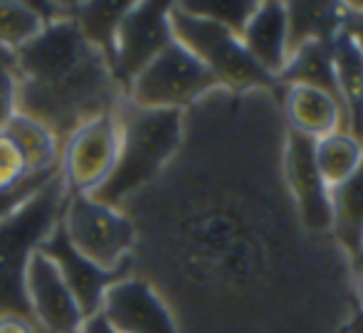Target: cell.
Here are the masks:
<instances>
[{"label": "cell", "mask_w": 363, "mask_h": 333, "mask_svg": "<svg viewBox=\"0 0 363 333\" xmlns=\"http://www.w3.org/2000/svg\"><path fill=\"white\" fill-rule=\"evenodd\" d=\"M287 10V50L289 55L309 40L331 43L344 28L349 5L344 3H284Z\"/></svg>", "instance_id": "17"}, {"label": "cell", "mask_w": 363, "mask_h": 333, "mask_svg": "<svg viewBox=\"0 0 363 333\" xmlns=\"http://www.w3.org/2000/svg\"><path fill=\"white\" fill-rule=\"evenodd\" d=\"M314 156L329 188L349 181L363 163V143L351 131H336L314 141Z\"/></svg>", "instance_id": "21"}, {"label": "cell", "mask_w": 363, "mask_h": 333, "mask_svg": "<svg viewBox=\"0 0 363 333\" xmlns=\"http://www.w3.org/2000/svg\"><path fill=\"white\" fill-rule=\"evenodd\" d=\"M284 171H287V181L294 193L301 222L314 232L331 230V188L316 166L314 138L289 131Z\"/></svg>", "instance_id": "11"}, {"label": "cell", "mask_w": 363, "mask_h": 333, "mask_svg": "<svg viewBox=\"0 0 363 333\" xmlns=\"http://www.w3.org/2000/svg\"><path fill=\"white\" fill-rule=\"evenodd\" d=\"M38 252H43L55 266H57L60 276L67 284V289L72 291L77 306H79L82 316H91L101 309L104 294L111 284L126 279V266L114 271H106L94 262H89L86 257H82L79 252L72 247V242L65 235L62 225L57 222V227L50 232V237L40 244Z\"/></svg>", "instance_id": "10"}, {"label": "cell", "mask_w": 363, "mask_h": 333, "mask_svg": "<svg viewBox=\"0 0 363 333\" xmlns=\"http://www.w3.org/2000/svg\"><path fill=\"white\" fill-rule=\"evenodd\" d=\"M336 84L346 106L349 131L363 143V52L349 33L339 30L329 43Z\"/></svg>", "instance_id": "15"}, {"label": "cell", "mask_w": 363, "mask_h": 333, "mask_svg": "<svg viewBox=\"0 0 363 333\" xmlns=\"http://www.w3.org/2000/svg\"><path fill=\"white\" fill-rule=\"evenodd\" d=\"M344 333H363V309L349 321V326L344 329Z\"/></svg>", "instance_id": "31"}, {"label": "cell", "mask_w": 363, "mask_h": 333, "mask_svg": "<svg viewBox=\"0 0 363 333\" xmlns=\"http://www.w3.org/2000/svg\"><path fill=\"white\" fill-rule=\"evenodd\" d=\"M65 235L82 257L106 271L129 266L136 230L126 215L91 196H69L62 213Z\"/></svg>", "instance_id": "5"}, {"label": "cell", "mask_w": 363, "mask_h": 333, "mask_svg": "<svg viewBox=\"0 0 363 333\" xmlns=\"http://www.w3.org/2000/svg\"><path fill=\"white\" fill-rule=\"evenodd\" d=\"M60 173V166L57 168H50V171H40V173H30L20 186L10 188V191H0V220H5L10 213L20 208L25 200H30L40 188L45 186L48 181H52L55 176Z\"/></svg>", "instance_id": "24"}, {"label": "cell", "mask_w": 363, "mask_h": 333, "mask_svg": "<svg viewBox=\"0 0 363 333\" xmlns=\"http://www.w3.org/2000/svg\"><path fill=\"white\" fill-rule=\"evenodd\" d=\"M168 18H171V30L176 43L191 50L211 69L218 84L238 86V89H245V86L274 89L279 84L277 77H272L255 62L252 55L247 52V47L240 40V35L230 33L228 28L208 18H198V15L188 13L178 3H171Z\"/></svg>", "instance_id": "4"}, {"label": "cell", "mask_w": 363, "mask_h": 333, "mask_svg": "<svg viewBox=\"0 0 363 333\" xmlns=\"http://www.w3.org/2000/svg\"><path fill=\"white\" fill-rule=\"evenodd\" d=\"M99 311L116 333H178L166 304L146 281L139 279L111 284Z\"/></svg>", "instance_id": "12"}, {"label": "cell", "mask_w": 363, "mask_h": 333, "mask_svg": "<svg viewBox=\"0 0 363 333\" xmlns=\"http://www.w3.org/2000/svg\"><path fill=\"white\" fill-rule=\"evenodd\" d=\"M0 333H38L35 324L25 316L18 314H5L0 316Z\"/></svg>", "instance_id": "28"}, {"label": "cell", "mask_w": 363, "mask_h": 333, "mask_svg": "<svg viewBox=\"0 0 363 333\" xmlns=\"http://www.w3.org/2000/svg\"><path fill=\"white\" fill-rule=\"evenodd\" d=\"M331 230L351 257L363 247V163L349 181L331 188Z\"/></svg>", "instance_id": "19"}, {"label": "cell", "mask_w": 363, "mask_h": 333, "mask_svg": "<svg viewBox=\"0 0 363 333\" xmlns=\"http://www.w3.org/2000/svg\"><path fill=\"white\" fill-rule=\"evenodd\" d=\"M183 10L198 15V18H208L213 23L228 28L230 33L242 35L247 28L250 18L255 15L259 3H250V0H213V3H178Z\"/></svg>", "instance_id": "23"}, {"label": "cell", "mask_w": 363, "mask_h": 333, "mask_svg": "<svg viewBox=\"0 0 363 333\" xmlns=\"http://www.w3.org/2000/svg\"><path fill=\"white\" fill-rule=\"evenodd\" d=\"M242 45L252 60L269 72L272 77H279L289 60L287 50V10L284 3H259L255 15L250 18L247 28L240 35Z\"/></svg>", "instance_id": "13"}, {"label": "cell", "mask_w": 363, "mask_h": 333, "mask_svg": "<svg viewBox=\"0 0 363 333\" xmlns=\"http://www.w3.org/2000/svg\"><path fill=\"white\" fill-rule=\"evenodd\" d=\"M0 64H3V67H10V69H15V52L5 50L3 45H0Z\"/></svg>", "instance_id": "32"}, {"label": "cell", "mask_w": 363, "mask_h": 333, "mask_svg": "<svg viewBox=\"0 0 363 333\" xmlns=\"http://www.w3.org/2000/svg\"><path fill=\"white\" fill-rule=\"evenodd\" d=\"M341 30L354 38V43L359 45V50L363 52V13H361V10H356L354 5H349V10H346V18H344V28H341Z\"/></svg>", "instance_id": "27"}, {"label": "cell", "mask_w": 363, "mask_h": 333, "mask_svg": "<svg viewBox=\"0 0 363 333\" xmlns=\"http://www.w3.org/2000/svg\"><path fill=\"white\" fill-rule=\"evenodd\" d=\"M277 81L287 86L301 84V86H314L321 89L324 94H329L336 104L341 106L346 119V106L341 99L339 84H336V74H334V62H331V50L329 43H319V40H309L301 47H296L289 55L284 69L279 72ZM346 129H349V119H346Z\"/></svg>", "instance_id": "16"}, {"label": "cell", "mask_w": 363, "mask_h": 333, "mask_svg": "<svg viewBox=\"0 0 363 333\" xmlns=\"http://www.w3.org/2000/svg\"><path fill=\"white\" fill-rule=\"evenodd\" d=\"M18 114V77L15 69L0 64V129Z\"/></svg>", "instance_id": "26"}, {"label": "cell", "mask_w": 363, "mask_h": 333, "mask_svg": "<svg viewBox=\"0 0 363 333\" xmlns=\"http://www.w3.org/2000/svg\"><path fill=\"white\" fill-rule=\"evenodd\" d=\"M43 20L30 3L23 0H0V45L10 52L35 40L43 33Z\"/></svg>", "instance_id": "22"}, {"label": "cell", "mask_w": 363, "mask_h": 333, "mask_svg": "<svg viewBox=\"0 0 363 333\" xmlns=\"http://www.w3.org/2000/svg\"><path fill=\"white\" fill-rule=\"evenodd\" d=\"M351 266H354L356 289H359V296H361V301H363V247L354 254V257H351Z\"/></svg>", "instance_id": "30"}, {"label": "cell", "mask_w": 363, "mask_h": 333, "mask_svg": "<svg viewBox=\"0 0 363 333\" xmlns=\"http://www.w3.org/2000/svg\"><path fill=\"white\" fill-rule=\"evenodd\" d=\"M168 15L171 3H131L129 10L121 15L114 38L111 74L124 94L136 74L176 40Z\"/></svg>", "instance_id": "8"}, {"label": "cell", "mask_w": 363, "mask_h": 333, "mask_svg": "<svg viewBox=\"0 0 363 333\" xmlns=\"http://www.w3.org/2000/svg\"><path fill=\"white\" fill-rule=\"evenodd\" d=\"M119 116L101 114L84 121L65 138L60 151V176L69 196H94L119 158Z\"/></svg>", "instance_id": "7"}, {"label": "cell", "mask_w": 363, "mask_h": 333, "mask_svg": "<svg viewBox=\"0 0 363 333\" xmlns=\"http://www.w3.org/2000/svg\"><path fill=\"white\" fill-rule=\"evenodd\" d=\"M284 106H287L291 131L301 133L306 138L319 141V138L329 136V133L349 131L341 106L329 94H324L321 89H314V86H287Z\"/></svg>", "instance_id": "14"}, {"label": "cell", "mask_w": 363, "mask_h": 333, "mask_svg": "<svg viewBox=\"0 0 363 333\" xmlns=\"http://www.w3.org/2000/svg\"><path fill=\"white\" fill-rule=\"evenodd\" d=\"M67 200L69 193L57 173L15 213L0 220V316L18 314L33 321L25 294V271L40 244L62 220Z\"/></svg>", "instance_id": "3"}, {"label": "cell", "mask_w": 363, "mask_h": 333, "mask_svg": "<svg viewBox=\"0 0 363 333\" xmlns=\"http://www.w3.org/2000/svg\"><path fill=\"white\" fill-rule=\"evenodd\" d=\"M119 158L109 181L91 198L116 205L151 181L181 143L183 119L178 109H141L129 101L119 106Z\"/></svg>", "instance_id": "2"}, {"label": "cell", "mask_w": 363, "mask_h": 333, "mask_svg": "<svg viewBox=\"0 0 363 333\" xmlns=\"http://www.w3.org/2000/svg\"><path fill=\"white\" fill-rule=\"evenodd\" d=\"M25 294L38 333H79L82 316L72 291L60 276L57 266L43 252H35L25 271Z\"/></svg>", "instance_id": "9"}, {"label": "cell", "mask_w": 363, "mask_h": 333, "mask_svg": "<svg viewBox=\"0 0 363 333\" xmlns=\"http://www.w3.org/2000/svg\"><path fill=\"white\" fill-rule=\"evenodd\" d=\"M218 79L206 64L173 40L158 57L136 74L126 91V101L141 109H178L196 101Z\"/></svg>", "instance_id": "6"}, {"label": "cell", "mask_w": 363, "mask_h": 333, "mask_svg": "<svg viewBox=\"0 0 363 333\" xmlns=\"http://www.w3.org/2000/svg\"><path fill=\"white\" fill-rule=\"evenodd\" d=\"M131 3H69V20L77 25L84 40L94 45L104 60H114V38L121 23V15L129 10Z\"/></svg>", "instance_id": "20"}, {"label": "cell", "mask_w": 363, "mask_h": 333, "mask_svg": "<svg viewBox=\"0 0 363 333\" xmlns=\"http://www.w3.org/2000/svg\"><path fill=\"white\" fill-rule=\"evenodd\" d=\"M28 176L30 173L15 143L0 131V191H10V188L20 186Z\"/></svg>", "instance_id": "25"}, {"label": "cell", "mask_w": 363, "mask_h": 333, "mask_svg": "<svg viewBox=\"0 0 363 333\" xmlns=\"http://www.w3.org/2000/svg\"><path fill=\"white\" fill-rule=\"evenodd\" d=\"M79 333H116V329L104 319V314H101V311H96V314L86 316V319L82 321Z\"/></svg>", "instance_id": "29"}, {"label": "cell", "mask_w": 363, "mask_h": 333, "mask_svg": "<svg viewBox=\"0 0 363 333\" xmlns=\"http://www.w3.org/2000/svg\"><path fill=\"white\" fill-rule=\"evenodd\" d=\"M0 131L15 143L18 153L23 156V163H25V168H28V173L50 171V168L60 166L62 143H60V138L55 136L48 126L40 124L38 119L18 111Z\"/></svg>", "instance_id": "18"}, {"label": "cell", "mask_w": 363, "mask_h": 333, "mask_svg": "<svg viewBox=\"0 0 363 333\" xmlns=\"http://www.w3.org/2000/svg\"><path fill=\"white\" fill-rule=\"evenodd\" d=\"M18 111L45 124L60 143L84 121L114 114L126 101L104 55L72 20H60L15 52Z\"/></svg>", "instance_id": "1"}]
</instances>
